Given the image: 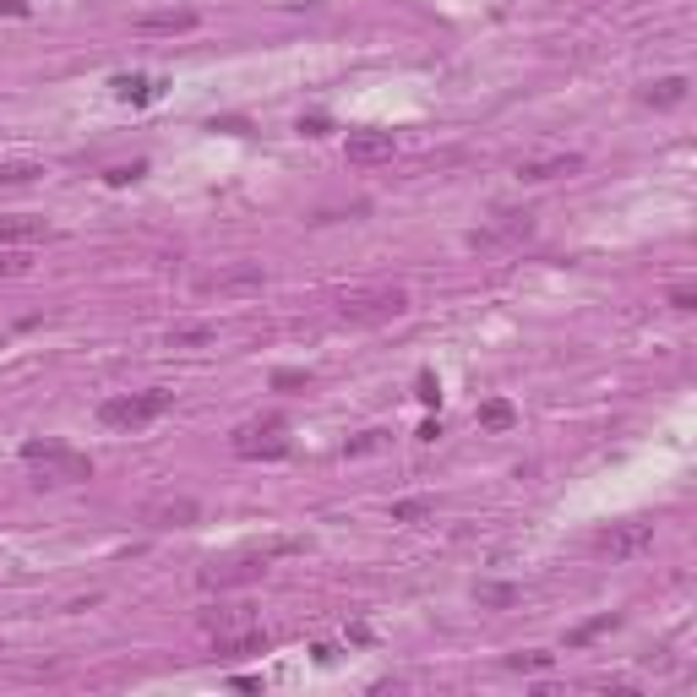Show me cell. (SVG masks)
<instances>
[{
	"label": "cell",
	"instance_id": "1",
	"mask_svg": "<svg viewBox=\"0 0 697 697\" xmlns=\"http://www.w3.org/2000/svg\"><path fill=\"white\" fill-rule=\"evenodd\" d=\"M294 550H305V540H273V545H256V550H240V556H224V561H207V566H196V583L202 589H245V583H256L268 566L278 561V556H294Z\"/></svg>",
	"mask_w": 697,
	"mask_h": 697
},
{
	"label": "cell",
	"instance_id": "2",
	"mask_svg": "<svg viewBox=\"0 0 697 697\" xmlns=\"http://www.w3.org/2000/svg\"><path fill=\"white\" fill-rule=\"evenodd\" d=\"M169 409H174V392H169V387L120 392V398H104V404H99V425H109V430H142V425L164 420Z\"/></svg>",
	"mask_w": 697,
	"mask_h": 697
},
{
	"label": "cell",
	"instance_id": "3",
	"mask_svg": "<svg viewBox=\"0 0 697 697\" xmlns=\"http://www.w3.org/2000/svg\"><path fill=\"white\" fill-rule=\"evenodd\" d=\"M22 463L44 469V485H82V479H93V458L66 453L60 442H22Z\"/></svg>",
	"mask_w": 697,
	"mask_h": 697
},
{
	"label": "cell",
	"instance_id": "4",
	"mask_svg": "<svg viewBox=\"0 0 697 697\" xmlns=\"http://www.w3.org/2000/svg\"><path fill=\"white\" fill-rule=\"evenodd\" d=\"M409 311V294L404 289H348L338 300V316L343 322H398Z\"/></svg>",
	"mask_w": 697,
	"mask_h": 697
},
{
	"label": "cell",
	"instance_id": "5",
	"mask_svg": "<svg viewBox=\"0 0 697 697\" xmlns=\"http://www.w3.org/2000/svg\"><path fill=\"white\" fill-rule=\"evenodd\" d=\"M229 447H235V458H284L289 453V425L278 420V414H261V420H245L235 436H229Z\"/></svg>",
	"mask_w": 697,
	"mask_h": 697
},
{
	"label": "cell",
	"instance_id": "6",
	"mask_svg": "<svg viewBox=\"0 0 697 697\" xmlns=\"http://www.w3.org/2000/svg\"><path fill=\"white\" fill-rule=\"evenodd\" d=\"M653 550V523L648 517H627V523H610V529L594 534V556L605 561H637Z\"/></svg>",
	"mask_w": 697,
	"mask_h": 697
},
{
	"label": "cell",
	"instance_id": "7",
	"mask_svg": "<svg viewBox=\"0 0 697 697\" xmlns=\"http://www.w3.org/2000/svg\"><path fill=\"white\" fill-rule=\"evenodd\" d=\"M196 517H202V507H196L191 496H153V501L142 507L148 529H191Z\"/></svg>",
	"mask_w": 697,
	"mask_h": 697
},
{
	"label": "cell",
	"instance_id": "8",
	"mask_svg": "<svg viewBox=\"0 0 697 697\" xmlns=\"http://www.w3.org/2000/svg\"><path fill=\"white\" fill-rule=\"evenodd\" d=\"M578 169H583V153H550V158H523L517 180L523 186H545V180H561V174H578Z\"/></svg>",
	"mask_w": 697,
	"mask_h": 697
},
{
	"label": "cell",
	"instance_id": "9",
	"mask_svg": "<svg viewBox=\"0 0 697 697\" xmlns=\"http://www.w3.org/2000/svg\"><path fill=\"white\" fill-rule=\"evenodd\" d=\"M398 153L392 131H348V164H381Z\"/></svg>",
	"mask_w": 697,
	"mask_h": 697
},
{
	"label": "cell",
	"instance_id": "10",
	"mask_svg": "<svg viewBox=\"0 0 697 697\" xmlns=\"http://www.w3.org/2000/svg\"><path fill=\"white\" fill-rule=\"evenodd\" d=\"M131 28H137V33H191L196 28V12H142L137 22H131Z\"/></svg>",
	"mask_w": 697,
	"mask_h": 697
},
{
	"label": "cell",
	"instance_id": "11",
	"mask_svg": "<svg viewBox=\"0 0 697 697\" xmlns=\"http://www.w3.org/2000/svg\"><path fill=\"white\" fill-rule=\"evenodd\" d=\"M33 240H50V224L44 218H0V245H33Z\"/></svg>",
	"mask_w": 697,
	"mask_h": 697
},
{
	"label": "cell",
	"instance_id": "12",
	"mask_svg": "<svg viewBox=\"0 0 697 697\" xmlns=\"http://www.w3.org/2000/svg\"><path fill=\"white\" fill-rule=\"evenodd\" d=\"M261 284V268L256 261H240V268H224V273H207L202 289H256Z\"/></svg>",
	"mask_w": 697,
	"mask_h": 697
},
{
	"label": "cell",
	"instance_id": "13",
	"mask_svg": "<svg viewBox=\"0 0 697 697\" xmlns=\"http://www.w3.org/2000/svg\"><path fill=\"white\" fill-rule=\"evenodd\" d=\"M268 632L261 627H245V632H218V653H268Z\"/></svg>",
	"mask_w": 697,
	"mask_h": 697
},
{
	"label": "cell",
	"instance_id": "14",
	"mask_svg": "<svg viewBox=\"0 0 697 697\" xmlns=\"http://www.w3.org/2000/svg\"><path fill=\"white\" fill-rule=\"evenodd\" d=\"M218 338V327H207V322H180V327H169V348H207Z\"/></svg>",
	"mask_w": 697,
	"mask_h": 697
},
{
	"label": "cell",
	"instance_id": "15",
	"mask_svg": "<svg viewBox=\"0 0 697 697\" xmlns=\"http://www.w3.org/2000/svg\"><path fill=\"white\" fill-rule=\"evenodd\" d=\"M479 425H485V430H512L517 425V409L507 404V398H485V404H479Z\"/></svg>",
	"mask_w": 697,
	"mask_h": 697
},
{
	"label": "cell",
	"instance_id": "16",
	"mask_svg": "<svg viewBox=\"0 0 697 697\" xmlns=\"http://www.w3.org/2000/svg\"><path fill=\"white\" fill-rule=\"evenodd\" d=\"M643 99H648L653 109H670V104H681V99H686V76H660V82H653Z\"/></svg>",
	"mask_w": 697,
	"mask_h": 697
},
{
	"label": "cell",
	"instance_id": "17",
	"mask_svg": "<svg viewBox=\"0 0 697 697\" xmlns=\"http://www.w3.org/2000/svg\"><path fill=\"white\" fill-rule=\"evenodd\" d=\"M33 180H44V164H28V158L0 164V186H33Z\"/></svg>",
	"mask_w": 697,
	"mask_h": 697
},
{
	"label": "cell",
	"instance_id": "18",
	"mask_svg": "<svg viewBox=\"0 0 697 697\" xmlns=\"http://www.w3.org/2000/svg\"><path fill=\"white\" fill-rule=\"evenodd\" d=\"M474 599H479V605H491V610H507V605H517V589H512V583H479Z\"/></svg>",
	"mask_w": 697,
	"mask_h": 697
},
{
	"label": "cell",
	"instance_id": "19",
	"mask_svg": "<svg viewBox=\"0 0 697 697\" xmlns=\"http://www.w3.org/2000/svg\"><path fill=\"white\" fill-rule=\"evenodd\" d=\"M115 93H120V99H137V104H142V99H153V93H158V87H153L148 76H115Z\"/></svg>",
	"mask_w": 697,
	"mask_h": 697
},
{
	"label": "cell",
	"instance_id": "20",
	"mask_svg": "<svg viewBox=\"0 0 697 697\" xmlns=\"http://www.w3.org/2000/svg\"><path fill=\"white\" fill-rule=\"evenodd\" d=\"M616 621H621V616H594V621H583V627H578L573 637H566V643H573V648H578V643H589V637H599V632H610V627H616Z\"/></svg>",
	"mask_w": 697,
	"mask_h": 697
},
{
	"label": "cell",
	"instance_id": "21",
	"mask_svg": "<svg viewBox=\"0 0 697 697\" xmlns=\"http://www.w3.org/2000/svg\"><path fill=\"white\" fill-rule=\"evenodd\" d=\"M507 665H512V670H550V665H556V653H540V648H534V653H512Z\"/></svg>",
	"mask_w": 697,
	"mask_h": 697
},
{
	"label": "cell",
	"instance_id": "22",
	"mask_svg": "<svg viewBox=\"0 0 697 697\" xmlns=\"http://www.w3.org/2000/svg\"><path fill=\"white\" fill-rule=\"evenodd\" d=\"M414 398H420V404H442V387H436V376H430V371H420V376H414Z\"/></svg>",
	"mask_w": 697,
	"mask_h": 697
},
{
	"label": "cell",
	"instance_id": "23",
	"mask_svg": "<svg viewBox=\"0 0 697 697\" xmlns=\"http://www.w3.org/2000/svg\"><path fill=\"white\" fill-rule=\"evenodd\" d=\"M425 512H430V501H425V496H409V501L392 507V517H398V523H414V517H425Z\"/></svg>",
	"mask_w": 697,
	"mask_h": 697
},
{
	"label": "cell",
	"instance_id": "24",
	"mask_svg": "<svg viewBox=\"0 0 697 697\" xmlns=\"http://www.w3.org/2000/svg\"><path fill=\"white\" fill-rule=\"evenodd\" d=\"M381 442H387V430H365L360 442H348V458H360V453H376Z\"/></svg>",
	"mask_w": 697,
	"mask_h": 697
},
{
	"label": "cell",
	"instance_id": "25",
	"mask_svg": "<svg viewBox=\"0 0 697 697\" xmlns=\"http://www.w3.org/2000/svg\"><path fill=\"white\" fill-rule=\"evenodd\" d=\"M0 273H6V278H17V273H28V261H22L17 251H6V245H0Z\"/></svg>",
	"mask_w": 697,
	"mask_h": 697
},
{
	"label": "cell",
	"instance_id": "26",
	"mask_svg": "<svg viewBox=\"0 0 697 697\" xmlns=\"http://www.w3.org/2000/svg\"><path fill=\"white\" fill-rule=\"evenodd\" d=\"M670 311H697V294L692 289H670Z\"/></svg>",
	"mask_w": 697,
	"mask_h": 697
},
{
	"label": "cell",
	"instance_id": "27",
	"mask_svg": "<svg viewBox=\"0 0 697 697\" xmlns=\"http://www.w3.org/2000/svg\"><path fill=\"white\" fill-rule=\"evenodd\" d=\"M137 174H142V164H131V169L120 164V169H109V174H104V180H109V186H125V180H137Z\"/></svg>",
	"mask_w": 697,
	"mask_h": 697
},
{
	"label": "cell",
	"instance_id": "28",
	"mask_svg": "<svg viewBox=\"0 0 697 697\" xmlns=\"http://www.w3.org/2000/svg\"><path fill=\"white\" fill-rule=\"evenodd\" d=\"M300 131H305V137H327L332 125H327V115H311V120H300Z\"/></svg>",
	"mask_w": 697,
	"mask_h": 697
},
{
	"label": "cell",
	"instance_id": "29",
	"mask_svg": "<svg viewBox=\"0 0 697 697\" xmlns=\"http://www.w3.org/2000/svg\"><path fill=\"white\" fill-rule=\"evenodd\" d=\"M0 12H6V17H28V0H0Z\"/></svg>",
	"mask_w": 697,
	"mask_h": 697
},
{
	"label": "cell",
	"instance_id": "30",
	"mask_svg": "<svg viewBox=\"0 0 697 697\" xmlns=\"http://www.w3.org/2000/svg\"><path fill=\"white\" fill-rule=\"evenodd\" d=\"M273 381H278V387H300V381H305V371H278Z\"/></svg>",
	"mask_w": 697,
	"mask_h": 697
}]
</instances>
